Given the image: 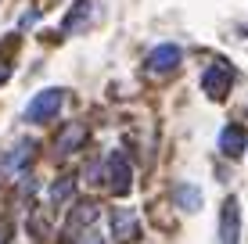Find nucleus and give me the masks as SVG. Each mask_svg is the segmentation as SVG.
Returning a JSON list of instances; mask_svg holds the SVG:
<instances>
[{
    "label": "nucleus",
    "instance_id": "1",
    "mask_svg": "<svg viewBox=\"0 0 248 244\" xmlns=\"http://www.w3.org/2000/svg\"><path fill=\"white\" fill-rule=\"evenodd\" d=\"M62 104H65V90H58V86L40 90V94L29 100V108H25V119L29 122H50L62 112Z\"/></svg>",
    "mask_w": 248,
    "mask_h": 244
},
{
    "label": "nucleus",
    "instance_id": "2",
    "mask_svg": "<svg viewBox=\"0 0 248 244\" xmlns=\"http://www.w3.org/2000/svg\"><path fill=\"white\" fill-rule=\"evenodd\" d=\"M97 7H101L97 0H76V4H72V11L65 14L62 29H65V32H72V36H76V32H87L90 25L97 22V14H101Z\"/></svg>",
    "mask_w": 248,
    "mask_h": 244
},
{
    "label": "nucleus",
    "instance_id": "3",
    "mask_svg": "<svg viewBox=\"0 0 248 244\" xmlns=\"http://www.w3.org/2000/svg\"><path fill=\"white\" fill-rule=\"evenodd\" d=\"M230 83H234V72L227 65H209L202 72V94H209L212 100H223L230 94Z\"/></svg>",
    "mask_w": 248,
    "mask_h": 244
},
{
    "label": "nucleus",
    "instance_id": "4",
    "mask_svg": "<svg viewBox=\"0 0 248 244\" xmlns=\"http://www.w3.org/2000/svg\"><path fill=\"white\" fill-rule=\"evenodd\" d=\"M108 223H112V237L123 241V244L137 241V233H140V223H137V212H133V208H112Z\"/></svg>",
    "mask_w": 248,
    "mask_h": 244
},
{
    "label": "nucleus",
    "instance_id": "5",
    "mask_svg": "<svg viewBox=\"0 0 248 244\" xmlns=\"http://www.w3.org/2000/svg\"><path fill=\"white\" fill-rule=\"evenodd\" d=\"M237 237H241V205H237V198H227L223 215H219V241L237 244Z\"/></svg>",
    "mask_w": 248,
    "mask_h": 244
},
{
    "label": "nucleus",
    "instance_id": "6",
    "mask_svg": "<svg viewBox=\"0 0 248 244\" xmlns=\"http://www.w3.org/2000/svg\"><path fill=\"white\" fill-rule=\"evenodd\" d=\"M108 183H112L115 194H130L133 187V172H130V162H126L119 151H112L108 155Z\"/></svg>",
    "mask_w": 248,
    "mask_h": 244
},
{
    "label": "nucleus",
    "instance_id": "7",
    "mask_svg": "<svg viewBox=\"0 0 248 244\" xmlns=\"http://www.w3.org/2000/svg\"><path fill=\"white\" fill-rule=\"evenodd\" d=\"M97 219V205H76L72 208V215H68V223H65V244H72L76 237H83L87 233V226Z\"/></svg>",
    "mask_w": 248,
    "mask_h": 244
},
{
    "label": "nucleus",
    "instance_id": "8",
    "mask_svg": "<svg viewBox=\"0 0 248 244\" xmlns=\"http://www.w3.org/2000/svg\"><path fill=\"white\" fill-rule=\"evenodd\" d=\"M176 65H180V47L176 43H162V47H155L148 54V69L151 72H173Z\"/></svg>",
    "mask_w": 248,
    "mask_h": 244
},
{
    "label": "nucleus",
    "instance_id": "9",
    "mask_svg": "<svg viewBox=\"0 0 248 244\" xmlns=\"http://www.w3.org/2000/svg\"><path fill=\"white\" fill-rule=\"evenodd\" d=\"M32 151H36V144H32V140H18V144H15V147L4 155V162H0V172H7V176L18 172L22 165L32 158Z\"/></svg>",
    "mask_w": 248,
    "mask_h": 244
},
{
    "label": "nucleus",
    "instance_id": "10",
    "mask_svg": "<svg viewBox=\"0 0 248 244\" xmlns=\"http://www.w3.org/2000/svg\"><path fill=\"white\" fill-rule=\"evenodd\" d=\"M245 147H248V140H245L241 126H223V133H219V151H223L227 158H241Z\"/></svg>",
    "mask_w": 248,
    "mask_h": 244
},
{
    "label": "nucleus",
    "instance_id": "11",
    "mask_svg": "<svg viewBox=\"0 0 248 244\" xmlns=\"http://www.w3.org/2000/svg\"><path fill=\"white\" fill-rule=\"evenodd\" d=\"M173 198H176V205H180L184 212H198V208H202V190L194 187V183H176Z\"/></svg>",
    "mask_w": 248,
    "mask_h": 244
},
{
    "label": "nucleus",
    "instance_id": "12",
    "mask_svg": "<svg viewBox=\"0 0 248 244\" xmlns=\"http://www.w3.org/2000/svg\"><path fill=\"white\" fill-rule=\"evenodd\" d=\"M87 140V129H83V122H68V129L58 137V155H72L76 147Z\"/></svg>",
    "mask_w": 248,
    "mask_h": 244
},
{
    "label": "nucleus",
    "instance_id": "13",
    "mask_svg": "<svg viewBox=\"0 0 248 244\" xmlns=\"http://www.w3.org/2000/svg\"><path fill=\"white\" fill-rule=\"evenodd\" d=\"M68 194H72V180H68V176H62V180L50 187V201H54V205H62Z\"/></svg>",
    "mask_w": 248,
    "mask_h": 244
},
{
    "label": "nucleus",
    "instance_id": "14",
    "mask_svg": "<svg viewBox=\"0 0 248 244\" xmlns=\"http://www.w3.org/2000/svg\"><path fill=\"white\" fill-rule=\"evenodd\" d=\"M83 244H105V241H101L93 230H87V233H83Z\"/></svg>",
    "mask_w": 248,
    "mask_h": 244
},
{
    "label": "nucleus",
    "instance_id": "15",
    "mask_svg": "<svg viewBox=\"0 0 248 244\" xmlns=\"http://www.w3.org/2000/svg\"><path fill=\"white\" fill-rule=\"evenodd\" d=\"M32 22H40V11H29V14H22V25H32Z\"/></svg>",
    "mask_w": 248,
    "mask_h": 244
},
{
    "label": "nucleus",
    "instance_id": "16",
    "mask_svg": "<svg viewBox=\"0 0 248 244\" xmlns=\"http://www.w3.org/2000/svg\"><path fill=\"white\" fill-rule=\"evenodd\" d=\"M7 75H11V65H4V61H0V83H4Z\"/></svg>",
    "mask_w": 248,
    "mask_h": 244
},
{
    "label": "nucleus",
    "instance_id": "17",
    "mask_svg": "<svg viewBox=\"0 0 248 244\" xmlns=\"http://www.w3.org/2000/svg\"><path fill=\"white\" fill-rule=\"evenodd\" d=\"M0 244H7V223H0Z\"/></svg>",
    "mask_w": 248,
    "mask_h": 244
}]
</instances>
